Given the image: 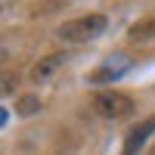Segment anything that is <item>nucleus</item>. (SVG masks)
<instances>
[{"label": "nucleus", "instance_id": "7ed1b4c3", "mask_svg": "<svg viewBox=\"0 0 155 155\" xmlns=\"http://www.w3.org/2000/svg\"><path fill=\"white\" fill-rule=\"evenodd\" d=\"M152 134H155V115H149L146 121H140L134 130L127 134V140H124V155H137V152H140V146H143Z\"/></svg>", "mask_w": 155, "mask_h": 155}, {"label": "nucleus", "instance_id": "6e6552de", "mask_svg": "<svg viewBox=\"0 0 155 155\" xmlns=\"http://www.w3.org/2000/svg\"><path fill=\"white\" fill-rule=\"evenodd\" d=\"M149 155H155V143H152V146H149Z\"/></svg>", "mask_w": 155, "mask_h": 155}, {"label": "nucleus", "instance_id": "423d86ee", "mask_svg": "<svg viewBox=\"0 0 155 155\" xmlns=\"http://www.w3.org/2000/svg\"><path fill=\"white\" fill-rule=\"evenodd\" d=\"M16 112H19V118H31L34 112H41V96H34V93L22 96V99L16 102Z\"/></svg>", "mask_w": 155, "mask_h": 155}, {"label": "nucleus", "instance_id": "0eeeda50", "mask_svg": "<svg viewBox=\"0 0 155 155\" xmlns=\"http://www.w3.org/2000/svg\"><path fill=\"white\" fill-rule=\"evenodd\" d=\"M3 93H6V96H9V93H12V78H9V74H6V78H3Z\"/></svg>", "mask_w": 155, "mask_h": 155}, {"label": "nucleus", "instance_id": "20e7f679", "mask_svg": "<svg viewBox=\"0 0 155 155\" xmlns=\"http://www.w3.org/2000/svg\"><path fill=\"white\" fill-rule=\"evenodd\" d=\"M59 65H65V53H50V56H44L41 62H34L31 81H34V84H47L50 78L59 71Z\"/></svg>", "mask_w": 155, "mask_h": 155}, {"label": "nucleus", "instance_id": "39448f33", "mask_svg": "<svg viewBox=\"0 0 155 155\" xmlns=\"http://www.w3.org/2000/svg\"><path fill=\"white\" fill-rule=\"evenodd\" d=\"M149 37H155V16L140 19L127 28V41H149Z\"/></svg>", "mask_w": 155, "mask_h": 155}, {"label": "nucleus", "instance_id": "f03ea898", "mask_svg": "<svg viewBox=\"0 0 155 155\" xmlns=\"http://www.w3.org/2000/svg\"><path fill=\"white\" fill-rule=\"evenodd\" d=\"M93 112L99 115V118H106V121H121V118H130V115L137 112V102L127 93L109 90V93H99L93 99Z\"/></svg>", "mask_w": 155, "mask_h": 155}, {"label": "nucleus", "instance_id": "f257e3e1", "mask_svg": "<svg viewBox=\"0 0 155 155\" xmlns=\"http://www.w3.org/2000/svg\"><path fill=\"white\" fill-rule=\"evenodd\" d=\"M106 31V16L99 12H90V16H78V19H68L65 25L56 28V37L62 44H90Z\"/></svg>", "mask_w": 155, "mask_h": 155}]
</instances>
